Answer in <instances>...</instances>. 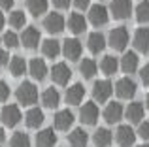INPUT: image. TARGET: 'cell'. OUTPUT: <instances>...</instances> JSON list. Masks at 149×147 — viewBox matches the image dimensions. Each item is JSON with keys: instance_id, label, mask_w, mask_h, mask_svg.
<instances>
[{"instance_id": "cell-1", "label": "cell", "mask_w": 149, "mask_h": 147, "mask_svg": "<svg viewBox=\"0 0 149 147\" xmlns=\"http://www.w3.org/2000/svg\"><path fill=\"white\" fill-rule=\"evenodd\" d=\"M15 96H17L19 104H23V106H32L38 100V89H36V85L30 83V81H23L17 87V91H15Z\"/></svg>"}, {"instance_id": "cell-2", "label": "cell", "mask_w": 149, "mask_h": 147, "mask_svg": "<svg viewBox=\"0 0 149 147\" xmlns=\"http://www.w3.org/2000/svg\"><path fill=\"white\" fill-rule=\"evenodd\" d=\"M0 119H2V123L6 126H17L19 121L23 119L21 115V110H19V106H15V104H8V106L2 107V111H0Z\"/></svg>"}, {"instance_id": "cell-3", "label": "cell", "mask_w": 149, "mask_h": 147, "mask_svg": "<svg viewBox=\"0 0 149 147\" xmlns=\"http://www.w3.org/2000/svg\"><path fill=\"white\" fill-rule=\"evenodd\" d=\"M109 45L115 51H125V47L128 45V30L125 26H117L109 32Z\"/></svg>"}, {"instance_id": "cell-4", "label": "cell", "mask_w": 149, "mask_h": 147, "mask_svg": "<svg viewBox=\"0 0 149 147\" xmlns=\"http://www.w3.org/2000/svg\"><path fill=\"white\" fill-rule=\"evenodd\" d=\"M64 26H66V21H64V17H62L58 11H51V13L45 15V19H44V28L47 30V32L58 34V32H62V30H64Z\"/></svg>"}, {"instance_id": "cell-5", "label": "cell", "mask_w": 149, "mask_h": 147, "mask_svg": "<svg viewBox=\"0 0 149 147\" xmlns=\"http://www.w3.org/2000/svg\"><path fill=\"white\" fill-rule=\"evenodd\" d=\"M89 21H91V25H95V26H104L106 23L109 21L108 8L102 6V4L91 6V10H89Z\"/></svg>"}, {"instance_id": "cell-6", "label": "cell", "mask_w": 149, "mask_h": 147, "mask_svg": "<svg viewBox=\"0 0 149 147\" xmlns=\"http://www.w3.org/2000/svg\"><path fill=\"white\" fill-rule=\"evenodd\" d=\"M81 51H83V47H81V42L77 38H66L62 44V53L68 60H79Z\"/></svg>"}, {"instance_id": "cell-7", "label": "cell", "mask_w": 149, "mask_h": 147, "mask_svg": "<svg viewBox=\"0 0 149 147\" xmlns=\"http://www.w3.org/2000/svg\"><path fill=\"white\" fill-rule=\"evenodd\" d=\"M111 92H113V85L108 79H98L93 85V98L96 102H106L111 96Z\"/></svg>"}, {"instance_id": "cell-8", "label": "cell", "mask_w": 149, "mask_h": 147, "mask_svg": "<svg viewBox=\"0 0 149 147\" xmlns=\"http://www.w3.org/2000/svg\"><path fill=\"white\" fill-rule=\"evenodd\" d=\"M98 106L95 102H85L79 110V119L83 125H96L98 121Z\"/></svg>"}, {"instance_id": "cell-9", "label": "cell", "mask_w": 149, "mask_h": 147, "mask_svg": "<svg viewBox=\"0 0 149 147\" xmlns=\"http://www.w3.org/2000/svg\"><path fill=\"white\" fill-rule=\"evenodd\" d=\"M70 77H72V70L68 68L66 62H57L51 68V79L57 85H68Z\"/></svg>"}, {"instance_id": "cell-10", "label": "cell", "mask_w": 149, "mask_h": 147, "mask_svg": "<svg viewBox=\"0 0 149 147\" xmlns=\"http://www.w3.org/2000/svg\"><path fill=\"white\" fill-rule=\"evenodd\" d=\"M115 94L119 96V98H125V100L132 98V96L136 94V83L130 77H121L115 83Z\"/></svg>"}, {"instance_id": "cell-11", "label": "cell", "mask_w": 149, "mask_h": 147, "mask_svg": "<svg viewBox=\"0 0 149 147\" xmlns=\"http://www.w3.org/2000/svg\"><path fill=\"white\" fill-rule=\"evenodd\" d=\"M115 140L121 147H132L136 141V132L134 128H130L128 125H121L115 132Z\"/></svg>"}, {"instance_id": "cell-12", "label": "cell", "mask_w": 149, "mask_h": 147, "mask_svg": "<svg viewBox=\"0 0 149 147\" xmlns=\"http://www.w3.org/2000/svg\"><path fill=\"white\" fill-rule=\"evenodd\" d=\"M40 30L36 26H26L21 34V44L25 45L26 49H36L38 44H40Z\"/></svg>"}, {"instance_id": "cell-13", "label": "cell", "mask_w": 149, "mask_h": 147, "mask_svg": "<svg viewBox=\"0 0 149 147\" xmlns=\"http://www.w3.org/2000/svg\"><path fill=\"white\" fill-rule=\"evenodd\" d=\"M123 115H125V107L121 106L119 102H109L108 106H106V110H104V119H106V123H109V125L119 123L121 119H123Z\"/></svg>"}, {"instance_id": "cell-14", "label": "cell", "mask_w": 149, "mask_h": 147, "mask_svg": "<svg viewBox=\"0 0 149 147\" xmlns=\"http://www.w3.org/2000/svg\"><path fill=\"white\" fill-rule=\"evenodd\" d=\"M109 8H111V13L115 19H127L132 13V2L130 0H113Z\"/></svg>"}, {"instance_id": "cell-15", "label": "cell", "mask_w": 149, "mask_h": 147, "mask_svg": "<svg viewBox=\"0 0 149 147\" xmlns=\"http://www.w3.org/2000/svg\"><path fill=\"white\" fill-rule=\"evenodd\" d=\"M53 125L57 130H68L70 126L74 125V113L70 110H61L55 113V119H53Z\"/></svg>"}, {"instance_id": "cell-16", "label": "cell", "mask_w": 149, "mask_h": 147, "mask_svg": "<svg viewBox=\"0 0 149 147\" xmlns=\"http://www.w3.org/2000/svg\"><path fill=\"white\" fill-rule=\"evenodd\" d=\"M83 96H85V87L81 83H74L66 89V102L72 106H79L83 102Z\"/></svg>"}, {"instance_id": "cell-17", "label": "cell", "mask_w": 149, "mask_h": 147, "mask_svg": "<svg viewBox=\"0 0 149 147\" xmlns=\"http://www.w3.org/2000/svg\"><path fill=\"white\" fill-rule=\"evenodd\" d=\"M134 47L140 53H149V26H140L134 32Z\"/></svg>"}, {"instance_id": "cell-18", "label": "cell", "mask_w": 149, "mask_h": 147, "mask_svg": "<svg viewBox=\"0 0 149 147\" xmlns=\"http://www.w3.org/2000/svg\"><path fill=\"white\" fill-rule=\"evenodd\" d=\"M29 72H30V76H32L34 79L42 81L45 76H47V64H45L44 59L34 57V59H30V62H29Z\"/></svg>"}, {"instance_id": "cell-19", "label": "cell", "mask_w": 149, "mask_h": 147, "mask_svg": "<svg viewBox=\"0 0 149 147\" xmlns=\"http://www.w3.org/2000/svg\"><path fill=\"white\" fill-rule=\"evenodd\" d=\"M44 121H45V115L40 107H30L25 113V125L29 128H38V126L44 125Z\"/></svg>"}, {"instance_id": "cell-20", "label": "cell", "mask_w": 149, "mask_h": 147, "mask_svg": "<svg viewBox=\"0 0 149 147\" xmlns=\"http://www.w3.org/2000/svg\"><path fill=\"white\" fill-rule=\"evenodd\" d=\"M34 141H36V147H55V144H57V134H55L53 128H44L36 134Z\"/></svg>"}, {"instance_id": "cell-21", "label": "cell", "mask_w": 149, "mask_h": 147, "mask_svg": "<svg viewBox=\"0 0 149 147\" xmlns=\"http://www.w3.org/2000/svg\"><path fill=\"white\" fill-rule=\"evenodd\" d=\"M119 64H121V70H123L125 74H134L136 70H138L140 59H138V55H136L134 51H127L123 55V59L119 60Z\"/></svg>"}, {"instance_id": "cell-22", "label": "cell", "mask_w": 149, "mask_h": 147, "mask_svg": "<svg viewBox=\"0 0 149 147\" xmlns=\"http://www.w3.org/2000/svg\"><path fill=\"white\" fill-rule=\"evenodd\" d=\"M42 104H44L45 107H49V110H55V107H58V104H61V94H58V91L55 87H47L44 92H42Z\"/></svg>"}, {"instance_id": "cell-23", "label": "cell", "mask_w": 149, "mask_h": 147, "mask_svg": "<svg viewBox=\"0 0 149 147\" xmlns=\"http://www.w3.org/2000/svg\"><path fill=\"white\" fill-rule=\"evenodd\" d=\"M125 115L130 123H142L143 119V104L140 102H130L125 110Z\"/></svg>"}, {"instance_id": "cell-24", "label": "cell", "mask_w": 149, "mask_h": 147, "mask_svg": "<svg viewBox=\"0 0 149 147\" xmlns=\"http://www.w3.org/2000/svg\"><path fill=\"white\" fill-rule=\"evenodd\" d=\"M87 47H89V51H91V53L104 51V47H106V38H104V34L91 32V34H89V38H87Z\"/></svg>"}, {"instance_id": "cell-25", "label": "cell", "mask_w": 149, "mask_h": 147, "mask_svg": "<svg viewBox=\"0 0 149 147\" xmlns=\"http://www.w3.org/2000/svg\"><path fill=\"white\" fill-rule=\"evenodd\" d=\"M61 44H58L55 38H49V40H44L42 42V53H44L47 59H57L61 55Z\"/></svg>"}, {"instance_id": "cell-26", "label": "cell", "mask_w": 149, "mask_h": 147, "mask_svg": "<svg viewBox=\"0 0 149 147\" xmlns=\"http://www.w3.org/2000/svg\"><path fill=\"white\" fill-rule=\"evenodd\" d=\"M10 74L13 77H21L23 74H25L26 70H29V64H26V60L23 59V57H19V55H15V57H11V60H10Z\"/></svg>"}, {"instance_id": "cell-27", "label": "cell", "mask_w": 149, "mask_h": 147, "mask_svg": "<svg viewBox=\"0 0 149 147\" xmlns=\"http://www.w3.org/2000/svg\"><path fill=\"white\" fill-rule=\"evenodd\" d=\"M87 141H89V134L83 128H74L68 134V144L72 147H85Z\"/></svg>"}, {"instance_id": "cell-28", "label": "cell", "mask_w": 149, "mask_h": 147, "mask_svg": "<svg viewBox=\"0 0 149 147\" xmlns=\"http://www.w3.org/2000/svg\"><path fill=\"white\" fill-rule=\"evenodd\" d=\"M68 28L72 30L74 34H81L87 28V21H85V17L81 13H72L68 17Z\"/></svg>"}, {"instance_id": "cell-29", "label": "cell", "mask_w": 149, "mask_h": 147, "mask_svg": "<svg viewBox=\"0 0 149 147\" xmlns=\"http://www.w3.org/2000/svg\"><path fill=\"white\" fill-rule=\"evenodd\" d=\"M113 140V134L109 128H96V132L93 134V141L96 147H108Z\"/></svg>"}, {"instance_id": "cell-30", "label": "cell", "mask_w": 149, "mask_h": 147, "mask_svg": "<svg viewBox=\"0 0 149 147\" xmlns=\"http://www.w3.org/2000/svg\"><path fill=\"white\" fill-rule=\"evenodd\" d=\"M119 68H121V64H119V60H117L113 55H106L104 59L100 60V70L104 72L106 76H113Z\"/></svg>"}, {"instance_id": "cell-31", "label": "cell", "mask_w": 149, "mask_h": 147, "mask_svg": "<svg viewBox=\"0 0 149 147\" xmlns=\"http://www.w3.org/2000/svg\"><path fill=\"white\" fill-rule=\"evenodd\" d=\"M79 72H81V76H83L85 79H91V77H95L96 72H98V64H96L93 59H83L79 62Z\"/></svg>"}, {"instance_id": "cell-32", "label": "cell", "mask_w": 149, "mask_h": 147, "mask_svg": "<svg viewBox=\"0 0 149 147\" xmlns=\"http://www.w3.org/2000/svg\"><path fill=\"white\" fill-rule=\"evenodd\" d=\"M47 6H49V0H26V8L34 17L44 15L47 11Z\"/></svg>"}, {"instance_id": "cell-33", "label": "cell", "mask_w": 149, "mask_h": 147, "mask_svg": "<svg viewBox=\"0 0 149 147\" xmlns=\"http://www.w3.org/2000/svg\"><path fill=\"white\" fill-rule=\"evenodd\" d=\"M26 23V15L23 10H15L10 13V25L13 26V28H23Z\"/></svg>"}, {"instance_id": "cell-34", "label": "cell", "mask_w": 149, "mask_h": 147, "mask_svg": "<svg viewBox=\"0 0 149 147\" xmlns=\"http://www.w3.org/2000/svg\"><path fill=\"white\" fill-rule=\"evenodd\" d=\"M10 147H30V138L25 132H15L10 140Z\"/></svg>"}, {"instance_id": "cell-35", "label": "cell", "mask_w": 149, "mask_h": 147, "mask_svg": "<svg viewBox=\"0 0 149 147\" xmlns=\"http://www.w3.org/2000/svg\"><path fill=\"white\" fill-rule=\"evenodd\" d=\"M136 19L138 23H149V2L143 0L136 6Z\"/></svg>"}, {"instance_id": "cell-36", "label": "cell", "mask_w": 149, "mask_h": 147, "mask_svg": "<svg viewBox=\"0 0 149 147\" xmlns=\"http://www.w3.org/2000/svg\"><path fill=\"white\" fill-rule=\"evenodd\" d=\"M2 42L6 44L8 49H13V47H17V45L21 44V38H19L15 32H11V30H10V32H6V34L2 36Z\"/></svg>"}, {"instance_id": "cell-37", "label": "cell", "mask_w": 149, "mask_h": 147, "mask_svg": "<svg viewBox=\"0 0 149 147\" xmlns=\"http://www.w3.org/2000/svg\"><path fill=\"white\" fill-rule=\"evenodd\" d=\"M138 136L142 138V140H149V121L140 123V126H138Z\"/></svg>"}, {"instance_id": "cell-38", "label": "cell", "mask_w": 149, "mask_h": 147, "mask_svg": "<svg viewBox=\"0 0 149 147\" xmlns=\"http://www.w3.org/2000/svg\"><path fill=\"white\" fill-rule=\"evenodd\" d=\"M8 96H10V87H8V83L0 81V102H6Z\"/></svg>"}, {"instance_id": "cell-39", "label": "cell", "mask_w": 149, "mask_h": 147, "mask_svg": "<svg viewBox=\"0 0 149 147\" xmlns=\"http://www.w3.org/2000/svg\"><path fill=\"white\" fill-rule=\"evenodd\" d=\"M140 77H142V83L149 87V62L142 68V72H140Z\"/></svg>"}, {"instance_id": "cell-40", "label": "cell", "mask_w": 149, "mask_h": 147, "mask_svg": "<svg viewBox=\"0 0 149 147\" xmlns=\"http://www.w3.org/2000/svg\"><path fill=\"white\" fill-rule=\"evenodd\" d=\"M10 55H8L6 49H0V66H8L10 64Z\"/></svg>"}, {"instance_id": "cell-41", "label": "cell", "mask_w": 149, "mask_h": 147, "mask_svg": "<svg viewBox=\"0 0 149 147\" xmlns=\"http://www.w3.org/2000/svg\"><path fill=\"white\" fill-rule=\"evenodd\" d=\"M51 2H53L55 8H58V10H64V8L70 6V2H72V0H51Z\"/></svg>"}, {"instance_id": "cell-42", "label": "cell", "mask_w": 149, "mask_h": 147, "mask_svg": "<svg viewBox=\"0 0 149 147\" xmlns=\"http://www.w3.org/2000/svg\"><path fill=\"white\" fill-rule=\"evenodd\" d=\"M89 4H91V0H74V6H76L77 10H87Z\"/></svg>"}, {"instance_id": "cell-43", "label": "cell", "mask_w": 149, "mask_h": 147, "mask_svg": "<svg viewBox=\"0 0 149 147\" xmlns=\"http://www.w3.org/2000/svg\"><path fill=\"white\" fill-rule=\"evenodd\" d=\"M0 8L2 10H11L13 8V0H0Z\"/></svg>"}, {"instance_id": "cell-44", "label": "cell", "mask_w": 149, "mask_h": 147, "mask_svg": "<svg viewBox=\"0 0 149 147\" xmlns=\"http://www.w3.org/2000/svg\"><path fill=\"white\" fill-rule=\"evenodd\" d=\"M4 25H6V17H4V13L0 11V28H2Z\"/></svg>"}, {"instance_id": "cell-45", "label": "cell", "mask_w": 149, "mask_h": 147, "mask_svg": "<svg viewBox=\"0 0 149 147\" xmlns=\"http://www.w3.org/2000/svg\"><path fill=\"white\" fill-rule=\"evenodd\" d=\"M4 140H6V132H4V128L0 126V144H2Z\"/></svg>"}, {"instance_id": "cell-46", "label": "cell", "mask_w": 149, "mask_h": 147, "mask_svg": "<svg viewBox=\"0 0 149 147\" xmlns=\"http://www.w3.org/2000/svg\"><path fill=\"white\" fill-rule=\"evenodd\" d=\"M146 107L149 110V92H147V96H146Z\"/></svg>"}, {"instance_id": "cell-47", "label": "cell", "mask_w": 149, "mask_h": 147, "mask_svg": "<svg viewBox=\"0 0 149 147\" xmlns=\"http://www.w3.org/2000/svg\"><path fill=\"white\" fill-rule=\"evenodd\" d=\"M138 147H149V145H147V144H143V145H138Z\"/></svg>"}, {"instance_id": "cell-48", "label": "cell", "mask_w": 149, "mask_h": 147, "mask_svg": "<svg viewBox=\"0 0 149 147\" xmlns=\"http://www.w3.org/2000/svg\"><path fill=\"white\" fill-rule=\"evenodd\" d=\"M0 42H2V38H0Z\"/></svg>"}]
</instances>
